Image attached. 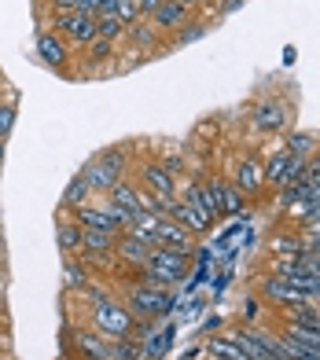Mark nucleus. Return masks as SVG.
<instances>
[{
	"label": "nucleus",
	"mask_w": 320,
	"mask_h": 360,
	"mask_svg": "<svg viewBox=\"0 0 320 360\" xmlns=\"http://www.w3.org/2000/svg\"><path fill=\"white\" fill-rule=\"evenodd\" d=\"M0 158H4V140H0Z\"/></svg>",
	"instance_id": "obj_37"
},
{
	"label": "nucleus",
	"mask_w": 320,
	"mask_h": 360,
	"mask_svg": "<svg viewBox=\"0 0 320 360\" xmlns=\"http://www.w3.org/2000/svg\"><path fill=\"white\" fill-rule=\"evenodd\" d=\"M74 360H107V356H92V353H70Z\"/></svg>",
	"instance_id": "obj_36"
},
{
	"label": "nucleus",
	"mask_w": 320,
	"mask_h": 360,
	"mask_svg": "<svg viewBox=\"0 0 320 360\" xmlns=\"http://www.w3.org/2000/svg\"><path fill=\"white\" fill-rule=\"evenodd\" d=\"M166 217H169V221H177L188 236H206V232H214V228L206 224V221H203V217H199V214H196V210H191L184 199H173V202L166 206Z\"/></svg>",
	"instance_id": "obj_15"
},
{
	"label": "nucleus",
	"mask_w": 320,
	"mask_h": 360,
	"mask_svg": "<svg viewBox=\"0 0 320 360\" xmlns=\"http://www.w3.org/2000/svg\"><path fill=\"white\" fill-rule=\"evenodd\" d=\"M136 184L143 188V191H151L155 199H162V202H173L177 199V176L173 173H166L158 162H140V169H136Z\"/></svg>",
	"instance_id": "obj_5"
},
{
	"label": "nucleus",
	"mask_w": 320,
	"mask_h": 360,
	"mask_svg": "<svg viewBox=\"0 0 320 360\" xmlns=\"http://www.w3.org/2000/svg\"><path fill=\"white\" fill-rule=\"evenodd\" d=\"M262 294H265V302H273L276 309H283V313H287V309H295V305H302V302H306V298H302V290L291 283V280H283V276H269V280L262 283Z\"/></svg>",
	"instance_id": "obj_13"
},
{
	"label": "nucleus",
	"mask_w": 320,
	"mask_h": 360,
	"mask_svg": "<svg viewBox=\"0 0 320 360\" xmlns=\"http://www.w3.org/2000/svg\"><path fill=\"white\" fill-rule=\"evenodd\" d=\"M287 151H291L295 158H313L316 147H320V136L316 133H306V129H295V133H287Z\"/></svg>",
	"instance_id": "obj_23"
},
{
	"label": "nucleus",
	"mask_w": 320,
	"mask_h": 360,
	"mask_svg": "<svg viewBox=\"0 0 320 360\" xmlns=\"http://www.w3.org/2000/svg\"><path fill=\"white\" fill-rule=\"evenodd\" d=\"M96 158H100L103 166H110L118 176H125V162H129V158H125V147H107V151H100Z\"/></svg>",
	"instance_id": "obj_29"
},
{
	"label": "nucleus",
	"mask_w": 320,
	"mask_h": 360,
	"mask_svg": "<svg viewBox=\"0 0 320 360\" xmlns=\"http://www.w3.org/2000/svg\"><path fill=\"white\" fill-rule=\"evenodd\" d=\"M181 199L196 210V214L210 224V228H217V221H221V210H217V199H214V191H210V184H203L199 176H191V184L184 188V195Z\"/></svg>",
	"instance_id": "obj_7"
},
{
	"label": "nucleus",
	"mask_w": 320,
	"mask_h": 360,
	"mask_svg": "<svg viewBox=\"0 0 320 360\" xmlns=\"http://www.w3.org/2000/svg\"><path fill=\"white\" fill-rule=\"evenodd\" d=\"M155 247H166V250H177V254H188V257H196L199 247H196V239H191L184 228L177 221H169L162 217V224H158V232H155Z\"/></svg>",
	"instance_id": "obj_12"
},
{
	"label": "nucleus",
	"mask_w": 320,
	"mask_h": 360,
	"mask_svg": "<svg viewBox=\"0 0 320 360\" xmlns=\"http://www.w3.org/2000/svg\"><path fill=\"white\" fill-rule=\"evenodd\" d=\"M89 202H96V195L85 184V176L77 173L70 184H67V191H63V210H77V206H89Z\"/></svg>",
	"instance_id": "obj_24"
},
{
	"label": "nucleus",
	"mask_w": 320,
	"mask_h": 360,
	"mask_svg": "<svg viewBox=\"0 0 320 360\" xmlns=\"http://www.w3.org/2000/svg\"><path fill=\"white\" fill-rule=\"evenodd\" d=\"M232 184L243 191V199H258L265 191V162H258L254 155H243L232 169Z\"/></svg>",
	"instance_id": "obj_6"
},
{
	"label": "nucleus",
	"mask_w": 320,
	"mask_h": 360,
	"mask_svg": "<svg viewBox=\"0 0 320 360\" xmlns=\"http://www.w3.org/2000/svg\"><path fill=\"white\" fill-rule=\"evenodd\" d=\"M125 34H133V44L140 48V52H143V48H151V44L158 41V30L151 26V19H140V22H133L129 30H125Z\"/></svg>",
	"instance_id": "obj_28"
},
{
	"label": "nucleus",
	"mask_w": 320,
	"mask_h": 360,
	"mask_svg": "<svg viewBox=\"0 0 320 360\" xmlns=\"http://www.w3.org/2000/svg\"><path fill=\"white\" fill-rule=\"evenodd\" d=\"M206 356L210 360H250L247 349L239 346L232 335H214L210 342H206Z\"/></svg>",
	"instance_id": "obj_19"
},
{
	"label": "nucleus",
	"mask_w": 320,
	"mask_h": 360,
	"mask_svg": "<svg viewBox=\"0 0 320 360\" xmlns=\"http://www.w3.org/2000/svg\"><path fill=\"white\" fill-rule=\"evenodd\" d=\"M118 19L125 22V30H129L133 22H140L143 15H140V8L133 4V0H118Z\"/></svg>",
	"instance_id": "obj_30"
},
{
	"label": "nucleus",
	"mask_w": 320,
	"mask_h": 360,
	"mask_svg": "<svg viewBox=\"0 0 320 360\" xmlns=\"http://www.w3.org/2000/svg\"><path fill=\"white\" fill-rule=\"evenodd\" d=\"M96 34H100V41L118 44L125 37V22L118 19V15H96Z\"/></svg>",
	"instance_id": "obj_26"
},
{
	"label": "nucleus",
	"mask_w": 320,
	"mask_h": 360,
	"mask_svg": "<svg viewBox=\"0 0 320 360\" xmlns=\"http://www.w3.org/2000/svg\"><path fill=\"white\" fill-rule=\"evenodd\" d=\"M140 353H143L140 338H118L107 346V360H140Z\"/></svg>",
	"instance_id": "obj_27"
},
{
	"label": "nucleus",
	"mask_w": 320,
	"mask_h": 360,
	"mask_svg": "<svg viewBox=\"0 0 320 360\" xmlns=\"http://www.w3.org/2000/svg\"><path fill=\"white\" fill-rule=\"evenodd\" d=\"M63 276H67V290L70 294H89L96 287V276L92 269L85 265L82 257H67V269H63Z\"/></svg>",
	"instance_id": "obj_18"
},
{
	"label": "nucleus",
	"mask_w": 320,
	"mask_h": 360,
	"mask_svg": "<svg viewBox=\"0 0 320 360\" xmlns=\"http://www.w3.org/2000/svg\"><path fill=\"white\" fill-rule=\"evenodd\" d=\"M158 224H162V214H133V221H129V228H125V232H133V236H140V239H148L151 247H155Z\"/></svg>",
	"instance_id": "obj_25"
},
{
	"label": "nucleus",
	"mask_w": 320,
	"mask_h": 360,
	"mask_svg": "<svg viewBox=\"0 0 320 360\" xmlns=\"http://www.w3.org/2000/svg\"><path fill=\"white\" fill-rule=\"evenodd\" d=\"M37 56H41L44 67L63 70L70 63V44L63 41V34H56V30H41L37 34Z\"/></svg>",
	"instance_id": "obj_10"
},
{
	"label": "nucleus",
	"mask_w": 320,
	"mask_h": 360,
	"mask_svg": "<svg viewBox=\"0 0 320 360\" xmlns=\"http://www.w3.org/2000/svg\"><path fill=\"white\" fill-rule=\"evenodd\" d=\"M210 184V191H214V199H217V210H221V217H236V214H243V206H247V199H243V191H239L236 184H232V176H210L206 180Z\"/></svg>",
	"instance_id": "obj_9"
},
{
	"label": "nucleus",
	"mask_w": 320,
	"mask_h": 360,
	"mask_svg": "<svg viewBox=\"0 0 320 360\" xmlns=\"http://www.w3.org/2000/svg\"><path fill=\"white\" fill-rule=\"evenodd\" d=\"M82 232H85V228L77 224L70 214H63V217H59L56 239H59V250H63V257H82Z\"/></svg>",
	"instance_id": "obj_17"
},
{
	"label": "nucleus",
	"mask_w": 320,
	"mask_h": 360,
	"mask_svg": "<svg viewBox=\"0 0 320 360\" xmlns=\"http://www.w3.org/2000/svg\"><path fill=\"white\" fill-rule=\"evenodd\" d=\"M148 254H151V243L133 236V232H122L118 243H115V257H118L122 269H143L148 265Z\"/></svg>",
	"instance_id": "obj_11"
},
{
	"label": "nucleus",
	"mask_w": 320,
	"mask_h": 360,
	"mask_svg": "<svg viewBox=\"0 0 320 360\" xmlns=\"http://www.w3.org/2000/svg\"><path fill=\"white\" fill-rule=\"evenodd\" d=\"M15 129V103H0V140H8Z\"/></svg>",
	"instance_id": "obj_32"
},
{
	"label": "nucleus",
	"mask_w": 320,
	"mask_h": 360,
	"mask_svg": "<svg viewBox=\"0 0 320 360\" xmlns=\"http://www.w3.org/2000/svg\"><path fill=\"white\" fill-rule=\"evenodd\" d=\"M89 327L100 338H107V342H118V338H133L136 335V316L125 309V302L122 298H115L110 290H103V287H92L89 294Z\"/></svg>",
	"instance_id": "obj_1"
},
{
	"label": "nucleus",
	"mask_w": 320,
	"mask_h": 360,
	"mask_svg": "<svg viewBox=\"0 0 320 360\" xmlns=\"http://www.w3.org/2000/svg\"><path fill=\"white\" fill-rule=\"evenodd\" d=\"M67 214L82 224V228H96V232H110V236H122V228H118V221L110 217V206H107V199H96V202H89V206H77V210H67Z\"/></svg>",
	"instance_id": "obj_8"
},
{
	"label": "nucleus",
	"mask_w": 320,
	"mask_h": 360,
	"mask_svg": "<svg viewBox=\"0 0 320 360\" xmlns=\"http://www.w3.org/2000/svg\"><path fill=\"white\" fill-rule=\"evenodd\" d=\"M115 243H118V236L85 228L82 232V257H89V254H115Z\"/></svg>",
	"instance_id": "obj_21"
},
{
	"label": "nucleus",
	"mask_w": 320,
	"mask_h": 360,
	"mask_svg": "<svg viewBox=\"0 0 320 360\" xmlns=\"http://www.w3.org/2000/svg\"><path fill=\"white\" fill-rule=\"evenodd\" d=\"M250 125H254V133H262V136L283 133V129L291 125V107L283 100H276V96H262V100L250 107Z\"/></svg>",
	"instance_id": "obj_4"
},
{
	"label": "nucleus",
	"mask_w": 320,
	"mask_h": 360,
	"mask_svg": "<svg viewBox=\"0 0 320 360\" xmlns=\"http://www.w3.org/2000/svg\"><path fill=\"white\" fill-rule=\"evenodd\" d=\"M309 247H306V236L302 232H280L273 236V243H269V254L273 257H302Z\"/></svg>",
	"instance_id": "obj_20"
},
{
	"label": "nucleus",
	"mask_w": 320,
	"mask_h": 360,
	"mask_svg": "<svg viewBox=\"0 0 320 360\" xmlns=\"http://www.w3.org/2000/svg\"><path fill=\"white\" fill-rule=\"evenodd\" d=\"M316 309H320V302H316Z\"/></svg>",
	"instance_id": "obj_38"
},
{
	"label": "nucleus",
	"mask_w": 320,
	"mask_h": 360,
	"mask_svg": "<svg viewBox=\"0 0 320 360\" xmlns=\"http://www.w3.org/2000/svg\"><path fill=\"white\" fill-rule=\"evenodd\" d=\"M188 15H191V8H184L181 0H162L151 15V26L158 34H177L181 26H188Z\"/></svg>",
	"instance_id": "obj_14"
},
{
	"label": "nucleus",
	"mask_w": 320,
	"mask_h": 360,
	"mask_svg": "<svg viewBox=\"0 0 320 360\" xmlns=\"http://www.w3.org/2000/svg\"><path fill=\"white\" fill-rule=\"evenodd\" d=\"M96 8H100V0H74L77 15H96Z\"/></svg>",
	"instance_id": "obj_33"
},
{
	"label": "nucleus",
	"mask_w": 320,
	"mask_h": 360,
	"mask_svg": "<svg viewBox=\"0 0 320 360\" xmlns=\"http://www.w3.org/2000/svg\"><path fill=\"white\" fill-rule=\"evenodd\" d=\"M188 272H191V257L188 254L166 250V247H151L148 265H143V269H129V280H148L155 287L177 290V283L188 280Z\"/></svg>",
	"instance_id": "obj_2"
},
{
	"label": "nucleus",
	"mask_w": 320,
	"mask_h": 360,
	"mask_svg": "<svg viewBox=\"0 0 320 360\" xmlns=\"http://www.w3.org/2000/svg\"><path fill=\"white\" fill-rule=\"evenodd\" d=\"M158 166H162L166 173H173V176H181V173H184V155H181V151H166Z\"/></svg>",
	"instance_id": "obj_31"
},
{
	"label": "nucleus",
	"mask_w": 320,
	"mask_h": 360,
	"mask_svg": "<svg viewBox=\"0 0 320 360\" xmlns=\"http://www.w3.org/2000/svg\"><path fill=\"white\" fill-rule=\"evenodd\" d=\"M82 176H85V184L92 188V195H96V199H103V195H107V191H110V188H115L118 180H122V176H118L115 169H110V166H103L100 158H92L89 166L82 169Z\"/></svg>",
	"instance_id": "obj_16"
},
{
	"label": "nucleus",
	"mask_w": 320,
	"mask_h": 360,
	"mask_svg": "<svg viewBox=\"0 0 320 360\" xmlns=\"http://www.w3.org/2000/svg\"><path fill=\"white\" fill-rule=\"evenodd\" d=\"M217 4H221V15H232V11L243 8V0H217Z\"/></svg>",
	"instance_id": "obj_35"
},
{
	"label": "nucleus",
	"mask_w": 320,
	"mask_h": 360,
	"mask_svg": "<svg viewBox=\"0 0 320 360\" xmlns=\"http://www.w3.org/2000/svg\"><path fill=\"white\" fill-rule=\"evenodd\" d=\"M122 302L143 323H155V320L169 316L173 305H177V298H173L169 287H155L148 280H129V287H125V294H122Z\"/></svg>",
	"instance_id": "obj_3"
},
{
	"label": "nucleus",
	"mask_w": 320,
	"mask_h": 360,
	"mask_svg": "<svg viewBox=\"0 0 320 360\" xmlns=\"http://www.w3.org/2000/svg\"><path fill=\"white\" fill-rule=\"evenodd\" d=\"M41 4L56 8V11H74V0H41Z\"/></svg>",
	"instance_id": "obj_34"
},
{
	"label": "nucleus",
	"mask_w": 320,
	"mask_h": 360,
	"mask_svg": "<svg viewBox=\"0 0 320 360\" xmlns=\"http://www.w3.org/2000/svg\"><path fill=\"white\" fill-rule=\"evenodd\" d=\"M287 166H291V151H273L269 155V162H265V188H283V176H287Z\"/></svg>",
	"instance_id": "obj_22"
}]
</instances>
